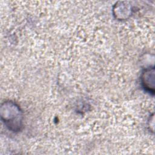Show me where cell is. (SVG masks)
<instances>
[{"label": "cell", "mask_w": 155, "mask_h": 155, "mask_svg": "<svg viewBox=\"0 0 155 155\" xmlns=\"http://www.w3.org/2000/svg\"><path fill=\"white\" fill-rule=\"evenodd\" d=\"M132 8L127 2L119 1L116 2L113 8L114 16L119 20H124L128 18L131 15Z\"/></svg>", "instance_id": "3957f363"}, {"label": "cell", "mask_w": 155, "mask_h": 155, "mask_svg": "<svg viewBox=\"0 0 155 155\" xmlns=\"http://www.w3.org/2000/svg\"><path fill=\"white\" fill-rule=\"evenodd\" d=\"M140 81L143 88L147 92L154 94V68L148 67L145 68L140 76Z\"/></svg>", "instance_id": "7a4b0ae2"}, {"label": "cell", "mask_w": 155, "mask_h": 155, "mask_svg": "<svg viewBox=\"0 0 155 155\" xmlns=\"http://www.w3.org/2000/svg\"><path fill=\"white\" fill-rule=\"evenodd\" d=\"M1 117L9 130L13 132L21 130L23 127L22 112L15 102L8 101L1 105Z\"/></svg>", "instance_id": "6da1fadb"}]
</instances>
